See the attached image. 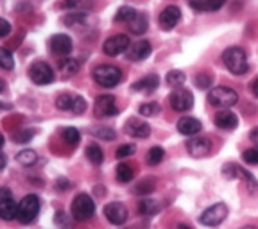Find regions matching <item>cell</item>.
Returning <instances> with one entry per match:
<instances>
[{
	"mask_svg": "<svg viewBox=\"0 0 258 229\" xmlns=\"http://www.w3.org/2000/svg\"><path fill=\"white\" fill-rule=\"evenodd\" d=\"M222 61H224L226 68L230 70L233 75H244L249 70V63H247V54L244 48L240 47H230L226 48L222 54Z\"/></svg>",
	"mask_w": 258,
	"mask_h": 229,
	"instance_id": "obj_1",
	"label": "cell"
},
{
	"mask_svg": "<svg viewBox=\"0 0 258 229\" xmlns=\"http://www.w3.org/2000/svg\"><path fill=\"white\" fill-rule=\"evenodd\" d=\"M238 102V95L235 90L228 86H215L208 92V104L219 109H230Z\"/></svg>",
	"mask_w": 258,
	"mask_h": 229,
	"instance_id": "obj_2",
	"label": "cell"
},
{
	"mask_svg": "<svg viewBox=\"0 0 258 229\" xmlns=\"http://www.w3.org/2000/svg\"><path fill=\"white\" fill-rule=\"evenodd\" d=\"M93 81L102 88H115L122 81V70L115 64H101L93 70Z\"/></svg>",
	"mask_w": 258,
	"mask_h": 229,
	"instance_id": "obj_3",
	"label": "cell"
},
{
	"mask_svg": "<svg viewBox=\"0 0 258 229\" xmlns=\"http://www.w3.org/2000/svg\"><path fill=\"white\" fill-rule=\"evenodd\" d=\"M40 199L38 195L31 193V195H25L20 202H18V211H16V218L22 222V224H31L34 218L40 213Z\"/></svg>",
	"mask_w": 258,
	"mask_h": 229,
	"instance_id": "obj_4",
	"label": "cell"
},
{
	"mask_svg": "<svg viewBox=\"0 0 258 229\" xmlns=\"http://www.w3.org/2000/svg\"><path fill=\"white\" fill-rule=\"evenodd\" d=\"M72 218L79 222H85V220H90V218L95 215V202L92 201L90 195L86 193H79L76 199L72 201Z\"/></svg>",
	"mask_w": 258,
	"mask_h": 229,
	"instance_id": "obj_5",
	"label": "cell"
},
{
	"mask_svg": "<svg viewBox=\"0 0 258 229\" xmlns=\"http://www.w3.org/2000/svg\"><path fill=\"white\" fill-rule=\"evenodd\" d=\"M228 217V206L224 202H215L214 206H210L199 215V222L208 227H215V225L222 224Z\"/></svg>",
	"mask_w": 258,
	"mask_h": 229,
	"instance_id": "obj_6",
	"label": "cell"
},
{
	"mask_svg": "<svg viewBox=\"0 0 258 229\" xmlns=\"http://www.w3.org/2000/svg\"><path fill=\"white\" fill-rule=\"evenodd\" d=\"M93 111H95V117H99V118L117 117L118 108H117V102H115V97L113 95L97 97L95 106H93Z\"/></svg>",
	"mask_w": 258,
	"mask_h": 229,
	"instance_id": "obj_7",
	"label": "cell"
},
{
	"mask_svg": "<svg viewBox=\"0 0 258 229\" xmlns=\"http://www.w3.org/2000/svg\"><path fill=\"white\" fill-rule=\"evenodd\" d=\"M29 75H31L32 83H36V85H48L54 81V70L45 61H36L29 70Z\"/></svg>",
	"mask_w": 258,
	"mask_h": 229,
	"instance_id": "obj_8",
	"label": "cell"
},
{
	"mask_svg": "<svg viewBox=\"0 0 258 229\" xmlns=\"http://www.w3.org/2000/svg\"><path fill=\"white\" fill-rule=\"evenodd\" d=\"M169 101H170L172 109L183 113V111H188V109L194 106V95H192V92H190V90L176 88L172 93H170Z\"/></svg>",
	"mask_w": 258,
	"mask_h": 229,
	"instance_id": "obj_9",
	"label": "cell"
},
{
	"mask_svg": "<svg viewBox=\"0 0 258 229\" xmlns=\"http://www.w3.org/2000/svg\"><path fill=\"white\" fill-rule=\"evenodd\" d=\"M186 150L192 158H205L212 152V140L206 136H192L186 141Z\"/></svg>",
	"mask_w": 258,
	"mask_h": 229,
	"instance_id": "obj_10",
	"label": "cell"
},
{
	"mask_svg": "<svg viewBox=\"0 0 258 229\" xmlns=\"http://www.w3.org/2000/svg\"><path fill=\"white\" fill-rule=\"evenodd\" d=\"M16 211H18V204L13 199L11 192L8 188H2L0 190V218L13 220L16 218Z\"/></svg>",
	"mask_w": 258,
	"mask_h": 229,
	"instance_id": "obj_11",
	"label": "cell"
},
{
	"mask_svg": "<svg viewBox=\"0 0 258 229\" xmlns=\"http://www.w3.org/2000/svg\"><path fill=\"white\" fill-rule=\"evenodd\" d=\"M129 38L125 36V34H115V36L108 38V40L104 41V54H108V56H118V54L122 52H127L129 48Z\"/></svg>",
	"mask_w": 258,
	"mask_h": 229,
	"instance_id": "obj_12",
	"label": "cell"
},
{
	"mask_svg": "<svg viewBox=\"0 0 258 229\" xmlns=\"http://www.w3.org/2000/svg\"><path fill=\"white\" fill-rule=\"evenodd\" d=\"M104 215L108 218V222H111L113 225H120L127 220V209L120 202H109V204H106Z\"/></svg>",
	"mask_w": 258,
	"mask_h": 229,
	"instance_id": "obj_13",
	"label": "cell"
},
{
	"mask_svg": "<svg viewBox=\"0 0 258 229\" xmlns=\"http://www.w3.org/2000/svg\"><path fill=\"white\" fill-rule=\"evenodd\" d=\"M179 20H181V9L177 8V6H167V8L160 13V25H161V29H165V31L174 29L179 24Z\"/></svg>",
	"mask_w": 258,
	"mask_h": 229,
	"instance_id": "obj_14",
	"label": "cell"
},
{
	"mask_svg": "<svg viewBox=\"0 0 258 229\" xmlns=\"http://www.w3.org/2000/svg\"><path fill=\"white\" fill-rule=\"evenodd\" d=\"M48 43H50V50L54 54H57V56H69L74 48L72 40L67 34H54Z\"/></svg>",
	"mask_w": 258,
	"mask_h": 229,
	"instance_id": "obj_15",
	"label": "cell"
},
{
	"mask_svg": "<svg viewBox=\"0 0 258 229\" xmlns=\"http://www.w3.org/2000/svg\"><path fill=\"white\" fill-rule=\"evenodd\" d=\"M125 134L133 138H147L151 134V125L140 118H129L125 122Z\"/></svg>",
	"mask_w": 258,
	"mask_h": 229,
	"instance_id": "obj_16",
	"label": "cell"
},
{
	"mask_svg": "<svg viewBox=\"0 0 258 229\" xmlns=\"http://www.w3.org/2000/svg\"><path fill=\"white\" fill-rule=\"evenodd\" d=\"M151 50H153L151 41L142 40V41H137V43L131 45V47L127 48L125 56H127V59H131V61H144L145 57H149Z\"/></svg>",
	"mask_w": 258,
	"mask_h": 229,
	"instance_id": "obj_17",
	"label": "cell"
},
{
	"mask_svg": "<svg viewBox=\"0 0 258 229\" xmlns=\"http://www.w3.org/2000/svg\"><path fill=\"white\" fill-rule=\"evenodd\" d=\"M214 122L219 129H224V131H233L238 125L237 115L233 111H230V109H221L219 113H215Z\"/></svg>",
	"mask_w": 258,
	"mask_h": 229,
	"instance_id": "obj_18",
	"label": "cell"
},
{
	"mask_svg": "<svg viewBox=\"0 0 258 229\" xmlns=\"http://www.w3.org/2000/svg\"><path fill=\"white\" fill-rule=\"evenodd\" d=\"M201 122L198 118H192V117H183L177 120V131L185 136H196L198 133H201Z\"/></svg>",
	"mask_w": 258,
	"mask_h": 229,
	"instance_id": "obj_19",
	"label": "cell"
},
{
	"mask_svg": "<svg viewBox=\"0 0 258 229\" xmlns=\"http://www.w3.org/2000/svg\"><path fill=\"white\" fill-rule=\"evenodd\" d=\"M160 86V77L156 73H149V75H145L144 79L137 81L133 85L135 92H144V93H153L154 90Z\"/></svg>",
	"mask_w": 258,
	"mask_h": 229,
	"instance_id": "obj_20",
	"label": "cell"
},
{
	"mask_svg": "<svg viewBox=\"0 0 258 229\" xmlns=\"http://www.w3.org/2000/svg\"><path fill=\"white\" fill-rule=\"evenodd\" d=\"M226 0H188L190 8L196 11H219Z\"/></svg>",
	"mask_w": 258,
	"mask_h": 229,
	"instance_id": "obj_21",
	"label": "cell"
},
{
	"mask_svg": "<svg viewBox=\"0 0 258 229\" xmlns=\"http://www.w3.org/2000/svg\"><path fill=\"white\" fill-rule=\"evenodd\" d=\"M127 25H129V31L133 32V34H144L147 31V27H149V20H147V16L144 13H138Z\"/></svg>",
	"mask_w": 258,
	"mask_h": 229,
	"instance_id": "obj_22",
	"label": "cell"
},
{
	"mask_svg": "<svg viewBox=\"0 0 258 229\" xmlns=\"http://www.w3.org/2000/svg\"><path fill=\"white\" fill-rule=\"evenodd\" d=\"M161 209V204L154 199H142L140 204H138V211L145 217H151V215H156Z\"/></svg>",
	"mask_w": 258,
	"mask_h": 229,
	"instance_id": "obj_23",
	"label": "cell"
},
{
	"mask_svg": "<svg viewBox=\"0 0 258 229\" xmlns=\"http://www.w3.org/2000/svg\"><path fill=\"white\" fill-rule=\"evenodd\" d=\"M138 15V11L135 8H129V6H122L118 8L117 15H115V22H120V24H129L135 16Z\"/></svg>",
	"mask_w": 258,
	"mask_h": 229,
	"instance_id": "obj_24",
	"label": "cell"
},
{
	"mask_svg": "<svg viewBox=\"0 0 258 229\" xmlns=\"http://www.w3.org/2000/svg\"><path fill=\"white\" fill-rule=\"evenodd\" d=\"M240 181H244V186L247 188V192L251 193V195H256L258 193V181L253 177V174L247 172L246 169H242L240 172V177H238Z\"/></svg>",
	"mask_w": 258,
	"mask_h": 229,
	"instance_id": "obj_25",
	"label": "cell"
},
{
	"mask_svg": "<svg viewBox=\"0 0 258 229\" xmlns=\"http://www.w3.org/2000/svg\"><path fill=\"white\" fill-rule=\"evenodd\" d=\"M86 158L92 161L93 165H101L102 161H104V152H102V149L99 145L92 143L86 147Z\"/></svg>",
	"mask_w": 258,
	"mask_h": 229,
	"instance_id": "obj_26",
	"label": "cell"
},
{
	"mask_svg": "<svg viewBox=\"0 0 258 229\" xmlns=\"http://www.w3.org/2000/svg\"><path fill=\"white\" fill-rule=\"evenodd\" d=\"M16 160H18V163H20V165L32 167L38 161V154L34 152V150H31V149H25V150H20V152L16 154Z\"/></svg>",
	"mask_w": 258,
	"mask_h": 229,
	"instance_id": "obj_27",
	"label": "cell"
},
{
	"mask_svg": "<svg viewBox=\"0 0 258 229\" xmlns=\"http://www.w3.org/2000/svg\"><path fill=\"white\" fill-rule=\"evenodd\" d=\"M76 97L77 95H69V93H63L56 99V106L61 111H72L74 104H76Z\"/></svg>",
	"mask_w": 258,
	"mask_h": 229,
	"instance_id": "obj_28",
	"label": "cell"
},
{
	"mask_svg": "<svg viewBox=\"0 0 258 229\" xmlns=\"http://www.w3.org/2000/svg\"><path fill=\"white\" fill-rule=\"evenodd\" d=\"M135 177V170L129 163H120L117 167V179L120 183H129Z\"/></svg>",
	"mask_w": 258,
	"mask_h": 229,
	"instance_id": "obj_29",
	"label": "cell"
},
{
	"mask_svg": "<svg viewBox=\"0 0 258 229\" xmlns=\"http://www.w3.org/2000/svg\"><path fill=\"white\" fill-rule=\"evenodd\" d=\"M186 75L181 72V70H172V72L167 73V85L172 86V88H181L185 85Z\"/></svg>",
	"mask_w": 258,
	"mask_h": 229,
	"instance_id": "obj_30",
	"label": "cell"
},
{
	"mask_svg": "<svg viewBox=\"0 0 258 229\" xmlns=\"http://www.w3.org/2000/svg\"><path fill=\"white\" fill-rule=\"evenodd\" d=\"M59 68L64 75H74V73L79 72V61L72 59V57H64V59H61Z\"/></svg>",
	"mask_w": 258,
	"mask_h": 229,
	"instance_id": "obj_31",
	"label": "cell"
},
{
	"mask_svg": "<svg viewBox=\"0 0 258 229\" xmlns=\"http://www.w3.org/2000/svg\"><path fill=\"white\" fill-rule=\"evenodd\" d=\"M0 68L4 70H13L15 68V57L9 52L8 48L0 47Z\"/></svg>",
	"mask_w": 258,
	"mask_h": 229,
	"instance_id": "obj_32",
	"label": "cell"
},
{
	"mask_svg": "<svg viewBox=\"0 0 258 229\" xmlns=\"http://www.w3.org/2000/svg\"><path fill=\"white\" fill-rule=\"evenodd\" d=\"M163 158H165V150L161 149V147H153V149L147 152V165H151V167L158 165V163L163 161Z\"/></svg>",
	"mask_w": 258,
	"mask_h": 229,
	"instance_id": "obj_33",
	"label": "cell"
},
{
	"mask_svg": "<svg viewBox=\"0 0 258 229\" xmlns=\"http://www.w3.org/2000/svg\"><path fill=\"white\" fill-rule=\"evenodd\" d=\"M63 140L67 141L69 145H72V147H76V145L81 141L79 131H77L76 127H67V129H63Z\"/></svg>",
	"mask_w": 258,
	"mask_h": 229,
	"instance_id": "obj_34",
	"label": "cell"
},
{
	"mask_svg": "<svg viewBox=\"0 0 258 229\" xmlns=\"http://www.w3.org/2000/svg\"><path fill=\"white\" fill-rule=\"evenodd\" d=\"M64 25H69V27H74V25H81L86 22V15L85 13H70L63 18Z\"/></svg>",
	"mask_w": 258,
	"mask_h": 229,
	"instance_id": "obj_35",
	"label": "cell"
},
{
	"mask_svg": "<svg viewBox=\"0 0 258 229\" xmlns=\"http://www.w3.org/2000/svg\"><path fill=\"white\" fill-rule=\"evenodd\" d=\"M158 113H161V106L158 102H147L140 106V115L144 117H156Z\"/></svg>",
	"mask_w": 258,
	"mask_h": 229,
	"instance_id": "obj_36",
	"label": "cell"
},
{
	"mask_svg": "<svg viewBox=\"0 0 258 229\" xmlns=\"http://www.w3.org/2000/svg\"><path fill=\"white\" fill-rule=\"evenodd\" d=\"M90 133L93 134V136H97V138H101V140H108V141H111V140H115V131L113 129H109V127H95V129H92Z\"/></svg>",
	"mask_w": 258,
	"mask_h": 229,
	"instance_id": "obj_37",
	"label": "cell"
},
{
	"mask_svg": "<svg viewBox=\"0 0 258 229\" xmlns=\"http://www.w3.org/2000/svg\"><path fill=\"white\" fill-rule=\"evenodd\" d=\"M242 158H244L247 165H258V147H251V149L244 150Z\"/></svg>",
	"mask_w": 258,
	"mask_h": 229,
	"instance_id": "obj_38",
	"label": "cell"
},
{
	"mask_svg": "<svg viewBox=\"0 0 258 229\" xmlns=\"http://www.w3.org/2000/svg\"><path fill=\"white\" fill-rule=\"evenodd\" d=\"M212 75H208V73H201V75L196 77V86H198L199 90H206L212 86Z\"/></svg>",
	"mask_w": 258,
	"mask_h": 229,
	"instance_id": "obj_39",
	"label": "cell"
},
{
	"mask_svg": "<svg viewBox=\"0 0 258 229\" xmlns=\"http://www.w3.org/2000/svg\"><path fill=\"white\" fill-rule=\"evenodd\" d=\"M135 150H137V147L131 143H125V145H120L117 149V158H129V156H133Z\"/></svg>",
	"mask_w": 258,
	"mask_h": 229,
	"instance_id": "obj_40",
	"label": "cell"
},
{
	"mask_svg": "<svg viewBox=\"0 0 258 229\" xmlns=\"http://www.w3.org/2000/svg\"><path fill=\"white\" fill-rule=\"evenodd\" d=\"M154 190V181L153 179H147V181H142L137 185V188H135V193H149Z\"/></svg>",
	"mask_w": 258,
	"mask_h": 229,
	"instance_id": "obj_41",
	"label": "cell"
},
{
	"mask_svg": "<svg viewBox=\"0 0 258 229\" xmlns=\"http://www.w3.org/2000/svg\"><path fill=\"white\" fill-rule=\"evenodd\" d=\"M32 134H34L32 131L25 129V131H22V133H16V134H15V140H16V141H20V143H25L27 140H31Z\"/></svg>",
	"mask_w": 258,
	"mask_h": 229,
	"instance_id": "obj_42",
	"label": "cell"
},
{
	"mask_svg": "<svg viewBox=\"0 0 258 229\" xmlns=\"http://www.w3.org/2000/svg\"><path fill=\"white\" fill-rule=\"evenodd\" d=\"M11 32V24L4 18H0V38H6Z\"/></svg>",
	"mask_w": 258,
	"mask_h": 229,
	"instance_id": "obj_43",
	"label": "cell"
},
{
	"mask_svg": "<svg viewBox=\"0 0 258 229\" xmlns=\"http://www.w3.org/2000/svg\"><path fill=\"white\" fill-rule=\"evenodd\" d=\"M83 4V0H63L59 4V8L61 9H76L77 6H81Z\"/></svg>",
	"mask_w": 258,
	"mask_h": 229,
	"instance_id": "obj_44",
	"label": "cell"
},
{
	"mask_svg": "<svg viewBox=\"0 0 258 229\" xmlns=\"http://www.w3.org/2000/svg\"><path fill=\"white\" fill-rule=\"evenodd\" d=\"M69 186H70V183L64 181V179H59V181L56 183V188H59V190H69Z\"/></svg>",
	"mask_w": 258,
	"mask_h": 229,
	"instance_id": "obj_45",
	"label": "cell"
},
{
	"mask_svg": "<svg viewBox=\"0 0 258 229\" xmlns=\"http://www.w3.org/2000/svg\"><path fill=\"white\" fill-rule=\"evenodd\" d=\"M249 140L253 141V143H258V127H254L249 133Z\"/></svg>",
	"mask_w": 258,
	"mask_h": 229,
	"instance_id": "obj_46",
	"label": "cell"
},
{
	"mask_svg": "<svg viewBox=\"0 0 258 229\" xmlns=\"http://www.w3.org/2000/svg\"><path fill=\"white\" fill-rule=\"evenodd\" d=\"M251 92H253V95L258 99V77L251 83Z\"/></svg>",
	"mask_w": 258,
	"mask_h": 229,
	"instance_id": "obj_47",
	"label": "cell"
},
{
	"mask_svg": "<svg viewBox=\"0 0 258 229\" xmlns=\"http://www.w3.org/2000/svg\"><path fill=\"white\" fill-rule=\"evenodd\" d=\"M6 163H8V160H6V156H4V154H0V169H4Z\"/></svg>",
	"mask_w": 258,
	"mask_h": 229,
	"instance_id": "obj_48",
	"label": "cell"
},
{
	"mask_svg": "<svg viewBox=\"0 0 258 229\" xmlns=\"http://www.w3.org/2000/svg\"><path fill=\"white\" fill-rule=\"evenodd\" d=\"M176 229H192V227H190V225H186V224H179Z\"/></svg>",
	"mask_w": 258,
	"mask_h": 229,
	"instance_id": "obj_49",
	"label": "cell"
},
{
	"mask_svg": "<svg viewBox=\"0 0 258 229\" xmlns=\"http://www.w3.org/2000/svg\"><path fill=\"white\" fill-rule=\"evenodd\" d=\"M4 86H6V83H4V81H2V79H0V93L4 92Z\"/></svg>",
	"mask_w": 258,
	"mask_h": 229,
	"instance_id": "obj_50",
	"label": "cell"
},
{
	"mask_svg": "<svg viewBox=\"0 0 258 229\" xmlns=\"http://www.w3.org/2000/svg\"><path fill=\"white\" fill-rule=\"evenodd\" d=\"M2 147H4V136L0 134V149H2Z\"/></svg>",
	"mask_w": 258,
	"mask_h": 229,
	"instance_id": "obj_51",
	"label": "cell"
},
{
	"mask_svg": "<svg viewBox=\"0 0 258 229\" xmlns=\"http://www.w3.org/2000/svg\"><path fill=\"white\" fill-rule=\"evenodd\" d=\"M242 229H258V227H254V225H246V227H242Z\"/></svg>",
	"mask_w": 258,
	"mask_h": 229,
	"instance_id": "obj_52",
	"label": "cell"
}]
</instances>
